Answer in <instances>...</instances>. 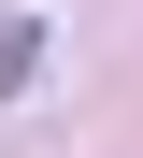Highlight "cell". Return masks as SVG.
I'll return each mask as SVG.
<instances>
[{
  "label": "cell",
  "mask_w": 143,
  "mask_h": 158,
  "mask_svg": "<svg viewBox=\"0 0 143 158\" xmlns=\"http://www.w3.org/2000/svg\"><path fill=\"white\" fill-rule=\"evenodd\" d=\"M29 72H43V15L14 0V15H0V101H29Z\"/></svg>",
  "instance_id": "obj_1"
}]
</instances>
